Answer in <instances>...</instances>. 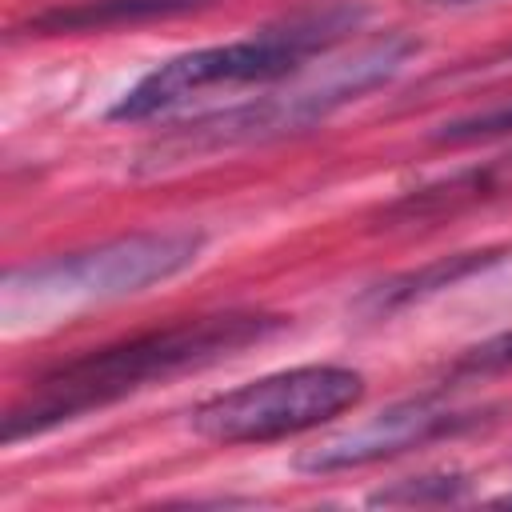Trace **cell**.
Instances as JSON below:
<instances>
[{
    "mask_svg": "<svg viewBox=\"0 0 512 512\" xmlns=\"http://www.w3.org/2000/svg\"><path fill=\"white\" fill-rule=\"evenodd\" d=\"M284 328L280 316L264 312H228V316H200L180 320L168 328H152L108 344L100 352L76 356L36 380V388L8 408L4 416V444L24 436H40L56 424H68L92 408L116 404L148 384L172 380L180 372L208 368L216 360L236 356L248 344H260Z\"/></svg>",
    "mask_w": 512,
    "mask_h": 512,
    "instance_id": "cell-1",
    "label": "cell"
},
{
    "mask_svg": "<svg viewBox=\"0 0 512 512\" xmlns=\"http://www.w3.org/2000/svg\"><path fill=\"white\" fill-rule=\"evenodd\" d=\"M360 24V8L352 4H328L300 12L276 28H264L244 40L228 44H208L184 56L164 60L148 76H140L116 104L112 120H152L160 112H172L204 92H228V88H248V84H272L292 76L312 52H324L336 44L344 32Z\"/></svg>",
    "mask_w": 512,
    "mask_h": 512,
    "instance_id": "cell-2",
    "label": "cell"
},
{
    "mask_svg": "<svg viewBox=\"0 0 512 512\" xmlns=\"http://www.w3.org/2000/svg\"><path fill=\"white\" fill-rule=\"evenodd\" d=\"M200 248L204 236L192 228H156L16 268L4 280V316L12 324H32V316H68L92 304L136 296L192 268Z\"/></svg>",
    "mask_w": 512,
    "mask_h": 512,
    "instance_id": "cell-3",
    "label": "cell"
},
{
    "mask_svg": "<svg viewBox=\"0 0 512 512\" xmlns=\"http://www.w3.org/2000/svg\"><path fill=\"white\" fill-rule=\"evenodd\" d=\"M416 52H420V44L412 36H380V40L356 48L352 56L328 64L324 76H316L308 84H296L288 92L260 96L252 104H240V108L204 116L188 128H176L156 148V156L184 160L192 152H220V148H236V144H260V140H272V136L304 132L312 124L328 120L348 100H360L364 92L392 80Z\"/></svg>",
    "mask_w": 512,
    "mask_h": 512,
    "instance_id": "cell-4",
    "label": "cell"
},
{
    "mask_svg": "<svg viewBox=\"0 0 512 512\" xmlns=\"http://www.w3.org/2000/svg\"><path fill=\"white\" fill-rule=\"evenodd\" d=\"M364 396V376L344 364H304L204 400L192 428L216 444H264L328 424Z\"/></svg>",
    "mask_w": 512,
    "mask_h": 512,
    "instance_id": "cell-5",
    "label": "cell"
},
{
    "mask_svg": "<svg viewBox=\"0 0 512 512\" xmlns=\"http://www.w3.org/2000/svg\"><path fill=\"white\" fill-rule=\"evenodd\" d=\"M464 416L420 396V400H400L392 408H380L376 416L320 440L316 448H304L296 456L300 472H344V468H364L372 460L400 456L408 448H420L452 428H460Z\"/></svg>",
    "mask_w": 512,
    "mask_h": 512,
    "instance_id": "cell-6",
    "label": "cell"
},
{
    "mask_svg": "<svg viewBox=\"0 0 512 512\" xmlns=\"http://www.w3.org/2000/svg\"><path fill=\"white\" fill-rule=\"evenodd\" d=\"M216 0H72L60 8H48L28 20V32H100V28H124V24H148V20H172L188 12H204Z\"/></svg>",
    "mask_w": 512,
    "mask_h": 512,
    "instance_id": "cell-7",
    "label": "cell"
},
{
    "mask_svg": "<svg viewBox=\"0 0 512 512\" xmlns=\"http://www.w3.org/2000/svg\"><path fill=\"white\" fill-rule=\"evenodd\" d=\"M488 260H492V256H480V252L444 256V260H436V264H428V268H420V272H408V276H396V280L380 284V288L372 292V300H376V308L408 304V300H416V296H428V292H436V288H448V284L464 280L468 272H480Z\"/></svg>",
    "mask_w": 512,
    "mask_h": 512,
    "instance_id": "cell-8",
    "label": "cell"
},
{
    "mask_svg": "<svg viewBox=\"0 0 512 512\" xmlns=\"http://www.w3.org/2000/svg\"><path fill=\"white\" fill-rule=\"evenodd\" d=\"M496 136H512V100L444 120L432 132V140H440V144H476V140H496Z\"/></svg>",
    "mask_w": 512,
    "mask_h": 512,
    "instance_id": "cell-9",
    "label": "cell"
},
{
    "mask_svg": "<svg viewBox=\"0 0 512 512\" xmlns=\"http://www.w3.org/2000/svg\"><path fill=\"white\" fill-rule=\"evenodd\" d=\"M460 492H464L460 476H416V480L380 488L372 504H448V500H460Z\"/></svg>",
    "mask_w": 512,
    "mask_h": 512,
    "instance_id": "cell-10",
    "label": "cell"
},
{
    "mask_svg": "<svg viewBox=\"0 0 512 512\" xmlns=\"http://www.w3.org/2000/svg\"><path fill=\"white\" fill-rule=\"evenodd\" d=\"M512 368V332L504 336H492L476 348H468L460 360H456V376H488V372H504Z\"/></svg>",
    "mask_w": 512,
    "mask_h": 512,
    "instance_id": "cell-11",
    "label": "cell"
},
{
    "mask_svg": "<svg viewBox=\"0 0 512 512\" xmlns=\"http://www.w3.org/2000/svg\"><path fill=\"white\" fill-rule=\"evenodd\" d=\"M504 504H512V492H508V496H504Z\"/></svg>",
    "mask_w": 512,
    "mask_h": 512,
    "instance_id": "cell-12",
    "label": "cell"
},
{
    "mask_svg": "<svg viewBox=\"0 0 512 512\" xmlns=\"http://www.w3.org/2000/svg\"><path fill=\"white\" fill-rule=\"evenodd\" d=\"M444 4H464V0H444Z\"/></svg>",
    "mask_w": 512,
    "mask_h": 512,
    "instance_id": "cell-13",
    "label": "cell"
}]
</instances>
